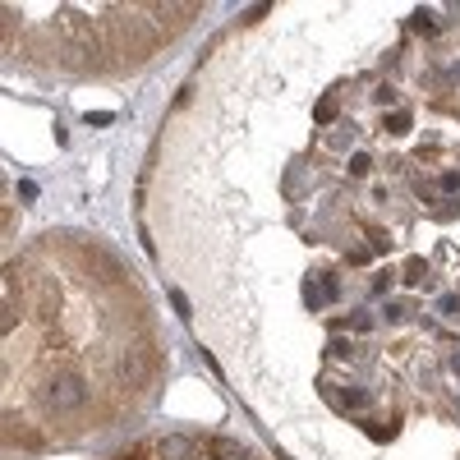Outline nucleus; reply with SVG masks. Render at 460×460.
<instances>
[{"instance_id": "1", "label": "nucleus", "mask_w": 460, "mask_h": 460, "mask_svg": "<svg viewBox=\"0 0 460 460\" xmlns=\"http://www.w3.org/2000/svg\"><path fill=\"white\" fill-rule=\"evenodd\" d=\"M88 401V382L78 378V373H55L51 382H46V405L55 410V415H69V410H78Z\"/></svg>"}, {"instance_id": "2", "label": "nucleus", "mask_w": 460, "mask_h": 460, "mask_svg": "<svg viewBox=\"0 0 460 460\" xmlns=\"http://www.w3.org/2000/svg\"><path fill=\"white\" fill-rule=\"evenodd\" d=\"M115 378L124 387H148V378H152V345H124L120 359H115Z\"/></svg>"}, {"instance_id": "3", "label": "nucleus", "mask_w": 460, "mask_h": 460, "mask_svg": "<svg viewBox=\"0 0 460 460\" xmlns=\"http://www.w3.org/2000/svg\"><path fill=\"white\" fill-rule=\"evenodd\" d=\"M340 299V285L331 281V276H308L304 281V304L318 313V308H327V304H336Z\"/></svg>"}, {"instance_id": "4", "label": "nucleus", "mask_w": 460, "mask_h": 460, "mask_svg": "<svg viewBox=\"0 0 460 460\" xmlns=\"http://www.w3.org/2000/svg\"><path fill=\"white\" fill-rule=\"evenodd\" d=\"M194 451L198 447L185 438V433H166V438L157 442V456H161V460H194Z\"/></svg>"}, {"instance_id": "5", "label": "nucleus", "mask_w": 460, "mask_h": 460, "mask_svg": "<svg viewBox=\"0 0 460 460\" xmlns=\"http://www.w3.org/2000/svg\"><path fill=\"white\" fill-rule=\"evenodd\" d=\"M88 263H97L101 272H106V281H124V267H120V258H115V253H106L101 244H92V249H88Z\"/></svg>"}, {"instance_id": "6", "label": "nucleus", "mask_w": 460, "mask_h": 460, "mask_svg": "<svg viewBox=\"0 0 460 460\" xmlns=\"http://www.w3.org/2000/svg\"><path fill=\"white\" fill-rule=\"evenodd\" d=\"M208 456L212 460H249V451H244L235 438H212L208 442Z\"/></svg>"}, {"instance_id": "7", "label": "nucleus", "mask_w": 460, "mask_h": 460, "mask_svg": "<svg viewBox=\"0 0 460 460\" xmlns=\"http://www.w3.org/2000/svg\"><path fill=\"white\" fill-rule=\"evenodd\" d=\"M410 28H415L419 37H433V33H438V14H433V10H415V19H410Z\"/></svg>"}, {"instance_id": "8", "label": "nucleus", "mask_w": 460, "mask_h": 460, "mask_svg": "<svg viewBox=\"0 0 460 460\" xmlns=\"http://www.w3.org/2000/svg\"><path fill=\"white\" fill-rule=\"evenodd\" d=\"M336 110H340L336 97H322L318 106H313V120H318V124H331V120H336Z\"/></svg>"}, {"instance_id": "9", "label": "nucleus", "mask_w": 460, "mask_h": 460, "mask_svg": "<svg viewBox=\"0 0 460 460\" xmlns=\"http://www.w3.org/2000/svg\"><path fill=\"white\" fill-rule=\"evenodd\" d=\"M405 281L410 285H424L428 281V263H424V258H410V263H405Z\"/></svg>"}, {"instance_id": "10", "label": "nucleus", "mask_w": 460, "mask_h": 460, "mask_svg": "<svg viewBox=\"0 0 460 460\" xmlns=\"http://www.w3.org/2000/svg\"><path fill=\"white\" fill-rule=\"evenodd\" d=\"M387 134H410V110H396V115H387Z\"/></svg>"}, {"instance_id": "11", "label": "nucleus", "mask_w": 460, "mask_h": 460, "mask_svg": "<svg viewBox=\"0 0 460 460\" xmlns=\"http://www.w3.org/2000/svg\"><path fill=\"white\" fill-rule=\"evenodd\" d=\"M368 171H373V161H368L364 152H354V157H350V175H368Z\"/></svg>"}, {"instance_id": "12", "label": "nucleus", "mask_w": 460, "mask_h": 460, "mask_svg": "<svg viewBox=\"0 0 460 460\" xmlns=\"http://www.w3.org/2000/svg\"><path fill=\"white\" fill-rule=\"evenodd\" d=\"M171 304H175V313H180V318H194V313H189V299H185V290H171Z\"/></svg>"}, {"instance_id": "13", "label": "nucleus", "mask_w": 460, "mask_h": 460, "mask_svg": "<svg viewBox=\"0 0 460 460\" xmlns=\"http://www.w3.org/2000/svg\"><path fill=\"white\" fill-rule=\"evenodd\" d=\"M438 185H442V194H456V189H460V175H456V171H447Z\"/></svg>"}, {"instance_id": "14", "label": "nucleus", "mask_w": 460, "mask_h": 460, "mask_svg": "<svg viewBox=\"0 0 460 460\" xmlns=\"http://www.w3.org/2000/svg\"><path fill=\"white\" fill-rule=\"evenodd\" d=\"M327 350L336 354V359H350V340H340V336H336V340H331V345H327Z\"/></svg>"}, {"instance_id": "15", "label": "nucleus", "mask_w": 460, "mask_h": 460, "mask_svg": "<svg viewBox=\"0 0 460 460\" xmlns=\"http://www.w3.org/2000/svg\"><path fill=\"white\" fill-rule=\"evenodd\" d=\"M83 120H88V124H110V120H115V115H110V110H88Z\"/></svg>"}, {"instance_id": "16", "label": "nucleus", "mask_w": 460, "mask_h": 460, "mask_svg": "<svg viewBox=\"0 0 460 460\" xmlns=\"http://www.w3.org/2000/svg\"><path fill=\"white\" fill-rule=\"evenodd\" d=\"M438 308H442V313H451V318H456V313H460V299H456V295H442V304H438Z\"/></svg>"}, {"instance_id": "17", "label": "nucleus", "mask_w": 460, "mask_h": 460, "mask_svg": "<svg viewBox=\"0 0 460 460\" xmlns=\"http://www.w3.org/2000/svg\"><path fill=\"white\" fill-rule=\"evenodd\" d=\"M10 327H14V304L5 299V313H0V331H10Z\"/></svg>"}, {"instance_id": "18", "label": "nucleus", "mask_w": 460, "mask_h": 460, "mask_svg": "<svg viewBox=\"0 0 460 460\" xmlns=\"http://www.w3.org/2000/svg\"><path fill=\"white\" fill-rule=\"evenodd\" d=\"M405 318V304H387V322H401Z\"/></svg>"}, {"instance_id": "19", "label": "nucleus", "mask_w": 460, "mask_h": 460, "mask_svg": "<svg viewBox=\"0 0 460 460\" xmlns=\"http://www.w3.org/2000/svg\"><path fill=\"white\" fill-rule=\"evenodd\" d=\"M451 373H460V350H456V354H451Z\"/></svg>"}]
</instances>
